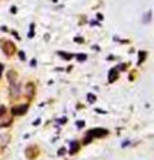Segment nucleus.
<instances>
[{
	"mask_svg": "<svg viewBox=\"0 0 154 160\" xmlns=\"http://www.w3.org/2000/svg\"><path fill=\"white\" fill-rule=\"evenodd\" d=\"M1 49H3V52H4L7 56H12L14 53H15V50H16L15 45H14L11 41H4V42L1 43Z\"/></svg>",
	"mask_w": 154,
	"mask_h": 160,
	"instance_id": "nucleus-1",
	"label": "nucleus"
},
{
	"mask_svg": "<svg viewBox=\"0 0 154 160\" xmlns=\"http://www.w3.org/2000/svg\"><path fill=\"white\" fill-rule=\"evenodd\" d=\"M27 109H29V106H27V105L16 106V107H14V109H12V114H14V115H23V114L27 111Z\"/></svg>",
	"mask_w": 154,
	"mask_h": 160,
	"instance_id": "nucleus-2",
	"label": "nucleus"
},
{
	"mask_svg": "<svg viewBox=\"0 0 154 160\" xmlns=\"http://www.w3.org/2000/svg\"><path fill=\"white\" fill-rule=\"evenodd\" d=\"M108 133V132L105 130V129H93V130H91L88 134L92 136V137H103V136H105Z\"/></svg>",
	"mask_w": 154,
	"mask_h": 160,
	"instance_id": "nucleus-3",
	"label": "nucleus"
},
{
	"mask_svg": "<svg viewBox=\"0 0 154 160\" xmlns=\"http://www.w3.org/2000/svg\"><path fill=\"white\" fill-rule=\"evenodd\" d=\"M70 151H69V152H70V153H76V152H77V151H79V143H77V141H73V143H72L70 144Z\"/></svg>",
	"mask_w": 154,
	"mask_h": 160,
	"instance_id": "nucleus-4",
	"label": "nucleus"
},
{
	"mask_svg": "<svg viewBox=\"0 0 154 160\" xmlns=\"http://www.w3.org/2000/svg\"><path fill=\"white\" fill-rule=\"evenodd\" d=\"M15 79H16V73H15L14 71H10L8 72V80L11 81V84L15 83Z\"/></svg>",
	"mask_w": 154,
	"mask_h": 160,
	"instance_id": "nucleus-5",
	"label": "nucleus"
},
{
	"mask_svg": "<svg viewBox=\"0 0 154 160\" xmlns=\"http://www.w3.org/2000/svg\"><path fill=\"white\" fill-rule=\"evenodd\" d=\"M27 91H29V92H27V95H29V97H33V94H34V86L33 84H29V86H27Z\"/></svg>",
	"mask_w": 154,
	"mask_h": 160,
	"instance_id": "nucleus-6",
	"label": "nucleus"
},
{
	"mask_svg": "<svg viewBox=\"0 0 154 160\" xmlns=\"http://www.w3.org/2000/svg\"><path fill=\"white\" fill-rule=\"evenodd\" d=\"M4 113H5V109L3 107V106H1V107H0V117H1V115H3Z\"/></svg>",
	"mask_w": 154,
	"mask_h": 160,
	"instance_id": "nucleus-7",
	"label": "nucleus"
},
{
	"mask_svg": "<svg viewBox=\"0 0 154 160\" xmlns=\"http://www.w3.org/2000/svg\"><path fill=\"white\" fill-rule=\"evenodd\" d=\"M88 98H89V101H95V97H93V95H89Z\"/></svg>",
	"mask_w": 154,
	"mask_h": 160,
	"instance_id": "nucleus-8",
	"label": "nucleus"
},
{
	"mask_svg": "<svg viewBox=\"0 0 154 160\" xmlns=\"http://www.w3.org/2000/svg\"><path fill=\"white\" fill-rule=\"evenodd\" d=\"M1 71H3V65L0 64V75H1Z\"/></svg>",
	"mask_w": 154,
	"mask_h": 160,
	"instance_id": "nucleus-9",
	"label": "nucleus"
}]
</instances>
